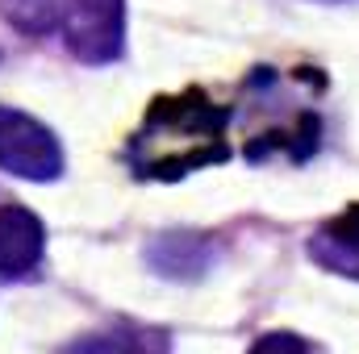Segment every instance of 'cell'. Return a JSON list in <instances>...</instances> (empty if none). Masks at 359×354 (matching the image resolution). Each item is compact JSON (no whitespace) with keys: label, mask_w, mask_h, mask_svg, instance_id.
I'll return each instance as SVG.
<instances>
[{"label":"cell","mask_w":359,"mask_h":354,"mask_svg":"<svg viewBox=\"0 0 359 354\" xmlns=\"http://www.w3.org/2000/svg\"><path fill=\"white\" fill-rule=\"evenodd\" d=\"M226 108L213 104L205 92L188 88L184 96H159L155 108L147 113V125L138 129L134 146H147L142 159V176L151 179H180L192 167L205 163H222L226 159Z\"/></svg>","instance_id":"cell-1"},{"label":"cell","mask_w":359,"mask_h":354,"mask_svg":"<svg viewBox=\"0 0 359 354\" xmlns=\"http://www.w3.org/2000/svg\"><path fill=\"white\" fill-rule=\"evenodd\" d=\"M0 171L29 183H50L63 176V146L38 117L0 104Z\"/></svg>","instance_id":"cell-2"},{"label":"cell","mask_w":359,"mask_h":354,"mask_svg":"<svg viewBox=\"0 0 359 354\" xmlns=\"http://www.w3.org/2000/svg\"><path fill=\"white\" fill-rule=\"evenodd\" d=\"M67 50L80 63H113L126 50V0H67Z\"/></svg>","instance_id":"cell-3"},{"label":"cell","mask_w":359,"mask_h":354,"mask_svg":"<svg viewBox=\"0 0 359 354\" xmlns=\"http://www.w3.org/2000/svg\"><path fill=\"white\" fill-rule=\"evenodd\" d=\"M46 250V229L42 221L21 208V204H4L0 208V275L17 279L25 271H34Z\"/></svg>","instance_id":"cell-4"},{"label":"cell","mask_w":359,"mask_h":354,"mask_svg":"<svg viewBox=\"0 0 359 354\" xmlns=\"http://www.w3.org/2000/svg\"><path fill=\"white\" fill-rule=\"evenodd\" d=\"M147 263L163 279H201L213 263V242L192 229H172L147 246Z\"/></svg>","instance_id":"cell-5"},{"label":"cell","mask_w":359,"mask_h":354,"mask_svg":"<svg viewBox=\"0 0 359 354\" xmlns=\"http://www.w3.org/2000/svg\"><path fill=\"white\" fill-rule=\"evenodd\" d=\"M309 255L322 267L347 275V279H359V204L347 208L343 217L326 221V225L309 238Z\"/></svg>","instance_id":"cell-6"},{"label":"cell","mask_w":359,"mask_h":354,"mask_svg":"<svg viewBox=\"0 0 359 354\" xmlns=\"http://www.w3.org/2000/svg\"><path fill=\"white\" fill-rule=\"evenodd\" d=\"M67 0H0V17L21 34H50L63 25Z\"/></svg>","instance_id":"cell-7"},{"label":"cell","mask_w":359,"mask_h":354,"mask_svg":"<svg viewBox=\"0 0 359 354\" xmlns=\"http://www.w3.org/2000/svg\"><path fill=\"white\" fill-rule=\"evenodd\" d=\"M255 346H259V351H268V346H292V351H305L309 342H305V338H292V334H268V338H259Z\"/></svg>","instance_id":"cell-8"}]
</instances>
